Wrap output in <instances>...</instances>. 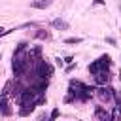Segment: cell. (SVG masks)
<instances>
[{"mask_svg":"<svg viewBox=\"0 0 121 121\" xmlns=\"http://www.w3.org/2000/svg\"><path fill=\"white\" fill-rule=\"evenodd\" d=\"M26 59H28V57H25V55H23V51L13 53V74H15V76H21V74L25 72Z\"/></svg>","mask_w":121,"mask_h":121,"instance_id":"obj_1","label":"cell"},{"mask_svg":"<svg viewBox=\"0 0 121 121\" xmlns=\"http://www.w3.org/2000/svg\"><path fill=\"white\" fill-rule=\"evenodd\" d=\"M110 68V57L108 55H102L98 60H95L93 64H89V72L95 76L96 72H100V70H108Z\"/></svg>","mask_w":121,"mask_h":121,"instance_id":"obj_2","label":"cell"},{"mask_svg":"<svg viewBox=\"0 0 121 121\" xmlns=\"http://www.w3.org/2000/svg\"><path fill=\"white\" fill-rule=\"evenodd\" d=\"M51 72H53V66L51 64H47L45 60H38V76L40 78H49Z\"/></svg>","mask_w":121,"mask_h":121,"instance_id":"obj_3","label":"cell"},{"mask_svg":"<svg viewBox=\"0 0 121 121\" xmlns=\"http://www.w3.org/2000/svg\"><path fill=\"white\" fill-rule=\"evenodd\" d=\"M108 79H110V74H108V70H100V72H96V74H95V81H96L98 85H104V83H108Z\"/></svg>","mask_w":121,"mask_h":121,"instance_id":"obj_4","label":"cell"},{"mask_svg":"<svg viewBox=\"0 0 121 121\" xmlns=\"http://www.w3.org/2000/svg\"><path fill=\"white\" fill-rule=\"evenodd\" d=\"M112 95H113V91L108 89V87H100V89H98V96H100L102 100H106V102L112 98Z\"/></svg>","mask_w":121,"mask_h":121,"instance_id":"obj_5","label":"cell"},{"mask_svg":"<svg viewBox=\"0 0 121 121\" xmlns=\"http://www.w3.org/2000/svg\"><path fill=\"white\" fill-rule=\"evenodd\" d=\"M51 4V0H34V2H30V8H36V9H43V8H47Z\"/></svg>","mask_w":121,"mask_h":121,"instance_id":"obj_6","label":"cell"},{"mask_svg":"<svg viewBox=\"0 0 121 121\" xmlns=\"http://www.w3.org/2000/svg\"><path fill=\"white\" fill-rule=\"evenodd\" d=\"M95 117H98V119H108V117H112V113L104 112L102 108H96V110H95Z\"/></svg>","mask_w":121,"mask_h":121,"instance_id":"obj_7","label":"cell"},{"mask_svg":"<svg viewBox=\"0 0 121 121\" xmlns=\"http://www.w3.org/2000/svg\"><path fill=\"white\" fill-rule=\"evenodd\" d=\"M53 26L55 28H68V23L62 19H53Z\"/></svg>","mask_w":121,"mask_h":121,"instance_id":"obj_8","label":"cell"},{"mask_svg":"<svg viewBox=\"0 0 121 121\" xmlns=\"http://www.w3.org/2000/svg\"><path fill=\"white\" fill-rule=\"evenodd\" d=\"M112 117H115V119H121V104L113 110V113H112Z\"/></svg>","mask_w":121,"mask_h":121,"instance_id":"obj_9","label":"cell"},{"mask_svg":"<svg viewBox=\"0 0 121 121\" xmlns=\"http://www.w3.org/2000/svg\"><path fill=\"white\" fill-rule=\"evenodd\" d=\"M66 43H81V38H66Z\"/></svg>","mask_w":121,"mask_h":121,"instance_id":"obj_10","label":"cell"},{"mask_svg":"<svg viewBox=\"0 0 121 121\" xmlns=\"http://www.w3.org/2000/svg\"><path fill=\"white\" fill-rule=\"evenodd\" d=\"M36 36H38V38H49V34H47V32H42V30L36 32Z\"/></svg>","mask_w":121,"mask_h":121,"instance_id":"obj_11","label":"cell"},{"mask_svg":"<svg viewBox=\"0 0 121 121\" xmlns=\"http://www.w3.org/2000/svg\"><path fill=\"white\" fill-rule=\"evenodd\" d=\"M57 117H59V110H57V108H55V110H53V112H51V119H57Z\"/></svg>","mask_w":121,"mask_h":121,"instance_id":"obj_12","label":"cell"},{"mask_svg":"<svg viewBox=\"0 0 121 121\" xmlns=\"http://www.w3.org/2000/svg\"><path fill=\"white\" fill-rule=\"evenodd\" d=\"M8 32H11V30H4V28H0V36H4V34H8Z\"/></svg>","mask_w":121,"mask_h":121,"instance_id":"obj_13","label":"cell"},{"mask_svg":"<svg viewBox=\"0 0 121 121\" xmlns=\"http://www.w3.org/2000/svg\"><path fill=\"white\" fill-rule=\"evenodd\" d=\"M95 4H96V6H100V4H104V0H95Z\"/></svg>","mask_w":121,"mask_h":121,"instance_id":"obj_14","label":"cell"}]
</instances>
